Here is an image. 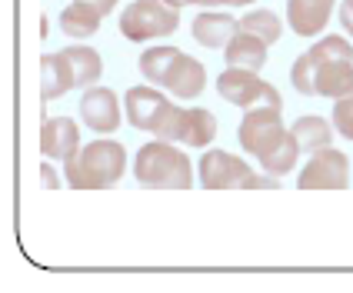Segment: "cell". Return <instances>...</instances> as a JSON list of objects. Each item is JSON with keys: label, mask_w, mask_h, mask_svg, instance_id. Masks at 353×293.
Listing matches in <instances>:
<instances>
[{"label": "cell", "mask_w": 353, "mask_h": 293, "mask_svg": "<svg viewBox=\"0 0 353 293\" xmlns=\"http://www.w3.org/2000/svg\"><path fill=\"white\" fill-rule=\"evenodd\" d=\"M290 83L303 97H343L353 90V43L343 37H320L294 60Z\"/></svg>", "instance_id": "6da1fadb"}, {"label": "cell", "mask_w": 353, "mask_h": 293, "mask_svg": "<svg viewBox=\"0 0 353 293\" xmlns=\"http://www.w3.org/2000/svg\"><path fill=\"white\" fill-rule=\"evenodd\" d=\"M134 176L147 190H190L194 163H190L187 150H180V143L154 137L134 156Z\"/></svg>", "instance_id": "7a4b0ae2"}, {"label": "cell", "mask_w": 353, "mask_h": 293, "mask_svg": "<svg viewBox=\"0 0 353 293\" xmlns=\"http://www.w3.org/2000/svg\"><path fill=\"white\" fill-rule=\"evenodd\" d=\"M127 170V150L123 143L100 137L87 147H80L70 160H63L67 187L74 190H110Z\"/></svg>", "instance_id": "3957f363"}, {"label": "cell", "mask_w": 353, "mask_h": 293, "mask_svg": "<svg viewBox=\"0 0 353 293\" xmlns=\"http://www.w3.org/2000/svg\"><path fill=\"white\" fill-rule=\"evenodd\" d=\"M154 137L174 140L180 147H210L216 137V117L207 107H176L170 100L154 127Z\"/></svg>", "instance_id": "277c9868"}, {"label": "cell", "mask_w": 353, "mask_h": 293, "mask_svg": "<svg viewBox=\"0 0 353 293\" xmlns=\"http://www.w3.org/2000/svg\"><path fill=\"white\" fill-rule=\"evenodd\" d=\"M176 27H180V10H174L167 0H134L120 14V34L134 43L170 37Z\"/></svg>", "instance_id": "5b68a950"}, {"label": "cell", "mask_w": 353, "mask_h": 293, "mask_svg": "<svg viewBox=\"0 0 353 293\" xmlns=\"http://www.w3.org/2000/svg\"><path fill=\"white\" fill-rule=\"evenodd\" d=\"M216 94L234 103V107H283V97L274 83L260 77L256 70H243V67H227L220 77H216Z\"/></svg>", "instance_id": "8992f818"}, {"label": "cell", "mask_w": 353, "mask_h": 293, "mask_svg": "<svg viewBox=\"0 0 353 293\" xmlns=\"http://www.w3.org/2000/svg\"><path fill=\"white\" fill-rule=\"evenodd\" d=\"M254 167L236 154L220 147H207L200 156V187L203 190H247Z\"/></svg>", "instance_id": "52a82bcc"}, {"label": "cell", "mask_w": 353, "mask_h": 293, "mask_svg": "<svg viewBox=\"0 0 353 293\" xmlns=\"http://www.w3.org/2000/svg\"><path fill=\"white\" fill-rule=\"evenodd\" d=\"M296 187L300 190H343V187H350V156L343 150H334V147L310 154L303 170L296 174Z\"/></svg>", "instance_id": "ba28073f"}, {"label": "cell", "mask_w": 353, "mask_h": 293, "mask_svg": "<svg viewBox=\"0 0 353 293\" xmlns=\"http://www.w3.org/2000/svg\"><path fill=\"white\" fill-rule=\"evenodd\" d=\"M280 114H283V107H250V110H243L236 140H240V147H243L250 156L267 154L276 140L287 134Z\"/></svg>", "instance_id": "9c48e42d"}, {"label": "cell", "mask_w": 353, "mask_h": 293, "mask_svg": "<svg viewBox=\"0 0 353 293\" xmlns=\"http://www.w3.org/2000/svg\"><path fill=\"white\" fill-rule=\"evenodd\" d=\"M170 103V97L163 94V87L157 83H140V87H130L127 97H123V114H127V123L137 127V130H147L154 134L163 107Z\"/></svg>", "instance_id": "30bf717a"}, {"label": "cell", "mask_w": 353, "mask_h": 293, "mask_svg": "<svg viewBox=\"0 0 353 293\" xmlns=\"http://www.w3.org/2000/svg\"><path fill=\"white\" fill-rule=\"evenodd\" d=\"M80 117L94 134H114L120 127V100L110 87H87L80 97Z\"/></svg>", "instance_id": "8fae6325"}, {"label": "cell", "mask_w": 353, "mask_h": 293, "mask_svg": "<svg viewBox=\"0 0 353 293\" xmlns=\"http://www.w3.org/2000/svg\"><path fill=\"white\" fill-rule=\"evenodd\" d=\"M336 0H287V20L296 37H320L334 17Z\"/></svg>", "instance_id": "7c38bea8"}, {"label": "cell", "mask_w": 353, "mask_h": 293, "mask_svg": "<svg viewBox=\"0 0 353 293\" xmlns=\"http://www.w3.org/2000/svg\"><path fill=\"white\" fill-rule=\"evenodd\" d=\"M167 94H174V97L180 100H194L203 94V87H207V70H203V63L200 60H194L190 54H176L174 67L167 70V77H163V83H160Z\"/></svg>", "instance_id": "4fadbf2b"}, {"label": "cell", "mask_w": 353, "mask_h": 293, "mask_svg": "<svg viewBox=\"0 0 353 293\" xmlns=\"http://www.w3.org/2000/svg\"><path fill=\"white\" fill-rule=\"evenodd\" d=\"M80 147V127L70 117H47L40 127V154L50 160H70Z\"/></svg>", "instance_id": "5bb4252c"}, {"label": "cell", "mask_w": 353, "mask_h": 293, "mask_svg": "<svg viewBox=\"0 0 353 293\" xmlns=\"http://www.w3.org/2000/svg\"><path fill=\"white\" fill-rule=\"evenodd\" d=\"M236 30H240V20L234 14L214 10V7H207L203 14L194 17V40L200 47H210V50H223Z\"/></svg>", "instance_id": "9a60e30c"}, {"label": "cell", "mask_w": 353, "mask_h": 293, "mask_svg": "<svg viewBox=\"0 0 353 293\" xmlns=\"http://www.w3.org/2000/svg\"><path fill=\"white\" fill-rule=\"evenodd\" d=\"M67 90H77V77L63 50L40 57V100H57Z\"/></svg>", "instance_id": "2e32d148"}, {"label": "cell", "mask_w": 353, "mask_h": 293, "mask_svg": "<svg viewBox=\"0 0 353 293\" xmlns=\"http://www.w3.org/2000/svg\"><path fill=\"white\" fill-rule=\"evenodd\" d=\"M267 40H260L250 30H236L230 43L223 47V60L227 67H243V70H260L267 63Z\"/></svg>", "instance_id": "e0dca14e"}, {"label": "cell", "mask_w": 353, "mask_h": 293, "mask_svg": "<svg viewBox=\"0 0 353 293\" xmlns=\"http://www.w3.org/2000/svg\"><path fill=\"white\" fill-rule=\"evenodd\" d=\"M100 23H103L100 7L87 3V0H74L60 10V30L70 40H90L100 30Z\"/></svg>", "instance_id": "ac0fdd59"}, {"label": "cell", "mask_w": 353, "mask_h": 293, "mask_svg": "<svg viewBox=\"0 0 353 293\" xmlns=\"http://www.w3.org/2000/svg\"><path fill=\"white\" fill-rule=\"evenodd\" d=\"M290 134H294V140L300 143V150L307 156L334 143V127H330V120L316 117V114H303L300 120H294Z\"/></svg>", "instance_id": "d6986e66"}, {"label": "cell", "mask_w": 353, "mask_h": 293, "mask_svg": "<svg viewBox=\"0 0 353 293\" xmlns=\"http://www.w3.org/2000/svg\"><path fill=\"white\" fill-rule=\"evenodd\" d=\"M63 57L70 60V67H74V77H77V90H87V87H94L103 74V60L94 47H87V43H74V47H63Z\"/></svg>", "instance_id": "ffe728a7"}, {"label": "cell", "mask_w": 353, "mask_h": 293, "mask_svg": "<svg viewBox=\"0 0 353 293\" xmlns=\"http://www.w3.org/2000/svg\"><path fill=\"white\" fill-rule=\"evenodd\" d=\"M300 143L294 140V134L287 130L283 137L276 140L274 147L267 150V154H260L256 156V163H260V170H267V174H274V176H283V174H290L296 167V160H300Z\"/></svg>", "instance_id": "44dd1931"}, {"label": "cell", "mask_w": 353, "mask_h": 293, "mask_svg": "<svg viewBox=\"0 0 353 293\" xmlns=\"http://www.w3.org/2000/svg\"><path fill=\"white\" fill-rule=\"evenodd\" d=\"M176 47H167V43H160V47H147L143 54H140L137 60V70L143 74V80L147 83H163V77H167V70L174 67V60H176Z\"/></svg>", "instance_id": "7402d4cb"}, {"label": "cell", "mask_w": 353, "mask_h": 293, "mask_svg": "<svg viewBox=\"0 0 353 293\" xmlns=\"http://www.w3.org/2000/svg\"><path fill=\"white\" fill-rule=\"evenodd\" d=\"M240 30H250V34H256L260 40L276 43L280 34H283V23H280V17H276L274 10H267V7H254L250 14H243V17H240Z\"/></svg>", "instance_id": "603a6c76"}, {"label": "cell", "mask_w": 353, "mask_h": 293, "mask_svg": "<svg viewBox=\"0 0 353 293\" xmlns=\"http://www.w3.org/2000/svg\"><path fill=\"white\" fill-rule=\"evenodd\" d=\"M334 130L343 140H353V90L334 100Z\"/></svg>", "instance_id": "cb8c5ba5"}, {"label": "cell", "mask_w": 353, "mask_h": 293, "mask_svg": "<svg viewBox=\"0 0 353 293\" xmlns=\"http://www.w3.org/2000/svg\"><path fill=\"white\" fill-rule=\"evenodd\" d=\"M40 187H47V190H57L60 187V176H57V170L50 167V163H40Z\"/></svg>", "instance_id": "d4e9b609"}, {"label": "cell", "mask_w": 353, "mask_h": 293, "mask_svg": "<svg viewBox=\"0 0 353 293\" xmlns=\"http://www.w3.org/2000/svg\"><path fill=\"white\" fill-rule=\"evenodd\" d=\"M340 23H343V30L353 37V0H340Z\"/></svg>", "instance_id": "484cf974"}, {"label": "cell", "mask_w": 353, "mask_h": 293, "mask_svg": "<svg viewBox=\"0 0 353 293\" xmlns=\"http://www.w3.org/2000/svg\"><path fill=\"white\" fill-rule=\"evenodd\" d=\"M174 10H183V7H220V0H167Z\"/></svg>", "instance_id": "4316f807"}, {"label": "cell", "mask_w": 353, "mask_h": 293, "mask_svg": "<svg viewBox=\"0 0 353 293\" xmlns=\"http://www.w3.org/2000/svg\"><path fill=\"white\" fill-rule=\"evenodd\" d=\"M87 3L100 7V14H114V10H117V0H87Z\"/></svg>", "instance_id": "83f0119b"}, {"label": "cell", "mask_w": 353, "mask_h": 293, "mask_svg": "<svg viewBox=\"0 0 353 293\" xmlns=\"http://www.w3.org/2000/svg\"><path fill=\"white\" fill-rule=\"evenodd\" d=\"M254 0H220V7H250Z\"/></svg>", "instance_id": "f1b7e54d"}]
</instances>
